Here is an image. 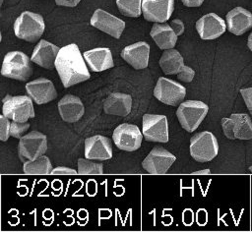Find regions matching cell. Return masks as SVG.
<instances>
[{
  "label": "cell",
  "mask_w": 252,
  "mask_h": 232,
  "mask_svg": "<svg viewBox=\"0 0 252 232\" xmlns=\"http://www.w3.org/2000/svg\"><path fill=\"white\" fill-rule=\"evenodd\" d=\"M55 69L64 87L87 81L91 77L85 58L76 43L60 48L55 60Z\"/></svg>",
  "instance_id": "cell-1"
},
{
  "label": "cell",
  "mask_w": 252,
  "mask_h": 232,
  "mask_svg": "<svg viewBox=\"0 0 252 232\" xmlns=\"http://www.w3.org/2000/svg\"><path fill=\"white\" fill-rule=\"evenodd\" d=\"M14 33L29 42L37 41L42 35L45 25L41 15L31 11H24L14 22Z\"/></svg>",
  "instance_id": "cell-2"
},
{
  "label": "cell",
  "mask_w": 252,
  "mask_h": 232,
  "mask_svg": "<svg viewBox=\"0 0 252 232\" xmlns=\"http://www.w3.org/2000/svg\"><path fill=\"white\" fill-rule=\"evenodd\" d=\"M31 58L22 51H10L3 59L2 76L18 81H27L32 74Z\"/></svg>",
  "instance_id": "cell-3"
},
{
  "label": "cell",
  "mask_w": 252,
  "mask_h": 232,
  "mask_svg": "<svg viewBox=\"0 0 252 232\" xmlns=\"http://www.w3.org/2000/svg\"><path fill=\"white\" fill-rule=\"evenodd\" d=\"M209 106L200 100L181 102L176 110V116L181 127L187 132H194L205 119Z\"/></svg>",
  "instance_id": "cell-4"
},
{
  "label": "cell",
  "mask_w": 252,
  "mask_h": 232,
  "mask_svg": "<svg viewBox=\"0 0 252 232\" xmlns=\"http://www.w3.org/2000/svg\"><path fill=\"white\" fill-rule=\"evenodd\" d=\"M189 151L196 161L209 162L213 160L219 152L217 138L210 131L197 133L190 139Z\"/></svg>",
  "instance_id": "cell-5"
},
{
  "label": "cell",
  "mask_w": 252,
  "mask_h": 232,
  "mask_svg": "<svg viewBox=\"0 0 252 232\" xmlns=\"http://www.w3.org/2000/svg\"><path fill=\"white\" fill-rule=\"evenodd\" d=\"M158 64L165 75H177V79L185 83H190L195 76V71L184 64L182 55L174 48L164 50Z\"/></svg>",
  "instance_id": "cell-6"
},
{
  "label": "cell",
  "mask_w": 252,
  "mask_h": 232,
  "mask_svg": "<svg viewBox=\"0 0 252 232\" xmlns=\"http://www.w3.org/2000/svg\"><path fill=\"white\" fill-rule=\"evenodd\" d=\"M2 114L12 121L27 122L34 117L32 99L29 95H6L3 98Z\"/></svg>",
  "instance_id": "cell-7"
},
{
  "label": "cell",
  "mask_w": 252,
  "mask_h": 232,
  "mask_svg": "<svg viewBox=\"0 0 252 232\" xmlns=\"http://www.w3.org/2000/svg\"><path fill=\"white\" fill-rule=\"evenodd\" d=\"M224 136L229 140H251L252 121L246 113H233L221 119Z\"/></svg>",
  "instance_id": "cell-8"
},
{
  "label": "cell",
  "mask_w": 252,
  "mask_h": 232,
  "mask_svg": "<svg viewBox=\"0 0 252 232\" xmlns=\"http://www.w3.org/2000/svg\"><path fill=\"white\" fill-rule=\"evenodd\" d=\"M155 97L160 102L176 106L184 99L186 88L177 82L165 77H159L154 88Z\"/></svg>",
  "instance_id": "cell-9"
},
{
  "label": "cell",
  "mask_w": 252,
  "mask_h": 232,
  "mask_svg": "<svg viewBox=\"0 0 252 232\" xmlns=\"http://www.w3.org/2000/svg\"><path fill=\"white\" fill-rule=\"evenodd\" d=\"M47 150V138L44 134L32 131L24 135L19 142L18 151L21 159L35 160Z\"/></svg>",
  "instance_id": "cell-10"
},
{
  "label": "cell",
  "mask_w": 252,
  "mask_h": 232,
  "mask_svg": "<svg viewBox=\"0 0 252 232\" xmlns=\"http://www.w3.org/2000/svg\"><path fill=\"white\" fill-rule=\"evenodd\" d=\"M142 133L148 142L167 143L168 123L164 115L145 114L142 120Z\"/></svg>",
  "instance_id": "cell-11"
},
{
  "label": "cell",
  "mask_w": 252,
  "mask_h": 232,
  "mask_svg": "<svg viewBox=\"0 0 252 232\" xmlns=\"http://www.w3.org/2000/svg\"><path fill=\"white\" fill-rule=\"evenodd\" d=\"M143 137V133L139 127L129 123H123L117 126L112 134L115 145L125 151L137 150L142 145Z\"/></svg>",
  "instance_id": "cell-12"
},
{
  "label": "cell",
  "mask_w": 252,
  "mask_h": 232,
  "mask_svg": "<svg viewBox=\"0 0 252 232\" xmlns=\"http://www.w3.org/2000/svg\"><path fill=\"white\" fill-rule=\"evenodd\" d=\"M176 157L161 146H155L142 162V167L150 174H164Z\"/></svg>",
  "instance_id": "cell-13"
},
{
  "label": "cell",
  "mask_w": 252,
  "mask_h": 232,
  "mask_svg": "<svg viewBox=\"0 0 252 232\" xmlns=\"http://www.w3.org/2000/svg\"><path fill=\"white\" fill-rule=\"evenodd\" d=\"M90 23L95 29L117 39L120 38L122 31L126 26L124 21L102 9H96L94 12Z\"/></svg>",
  "instance_id": "cell-14"
},
{
  "label": "cell",
  "mask_w": 252,
  "mask_h": 232,
  "mask_svg": "<svg viewBox=\"0 0 252 232\" xmlns=\"http://www.w3.org/2000/svg\"><path fill=\"white\" fill-rule=\"evenodd\" d=\"M174 10V0H143L142 13L149 22L165 23Z\"/></svg>",
  "instance_id": "cell-15"
},
{
  "label": "cell",
  "mask_w": 252,
  "mask_h": 232,
  "mask_svg": "<svg viewBox=\"0 0 252 232\" xmlns=\"http://www.w3.org/2000/svg\"><path fill=\"white\" fill-rule=\"evenodd\" d=\"M226 29V23L224 20L215 13H208L196 22V29L200 37L205 40L220 37Z\"/></svg>",
  "instance_id": "cell-16"
},
{
  "label": "cell",
  "mask_w": 252,
  "mask_h": 232,
  "mask_svg": "<svg viewBox=\"0 0 252 232\" xmlns=\"http://www.w3.org/2000/svg\"><path fill=\"white\" fill-rule=\"evenodd\" d=\"M26 91L36 104H44L57 97L53 83L46 78H38L26 85Z\"/></svg>",
  "instance_id": "cell-17"
},
{
  "label": "cell",
  "mask_w": 252,
  "mask_h": 232,
  "mask_svg": "<svg viewBox=\"0 0 252 232\" xmlns=\"http://www.w3.org/2000/svg\"><path fill=\"white\" fill-rule=\"evenodd\" d=\"M85 157L91 160L104 161L112 157V147L107 137L95 135L85 140Z\"/></svg>",
  "instance_id": "cell-18"
},
{
  "label": "cell",
  "mask_w": 252,
  "mask_h": 232,
  "mask_svg": "<svg viewBox=\"0 0 252 232\" xmlns=\"http://www.w3.org/2000/svg\"><path fill=\"white\" fill-rule=\"evenodd\" d=\"M120 55L134 69H145L149 64L150 45L146 41H139L125 46Z\"/></svg>",
  "instance_id": "cell-19"
},
{
  "label": "cell",
  "mask_w": 252,
  "mask_h": 232,
  "mask_svg": "<svg viewBox=\"0 0 252 232\" xmlns=\"http://www.w3.org/2000/svg\"><path fill=\"white\" fill-rule=\"evenodd\" d=\"M59 50L60 48L55 44L40 39L32 51L31 60L42 68L52 70L55 68V60Z\"/></svg>",
  "instance_id": "cell-20"
},
{
  "label": "cell",
  "mask_w": 252,
  "mask_h": 232,
  "mask_svg": "<svg viewBox=\"0 0 252 232\" xmlns=\"http://www.w3.org/2000/svg\"><path fill=\"white\" fill-rule=\"evenodd\" d=\"M225 22L231 33L241 35L252 28V13L242 7H235L226 14Z\"/></svg>",
  "instance_id": "cell-21"
},
{
  "label": "cell",
  "mask_w": 252,
  "mask_h": 232,
  "mask_svg": "<svg viewBox=\"0 0 252 232\" xmlns=\"http://www.w3.org/2000/svg\"><path fill=\"white\" fill-rule=\"evenodd\" d=\"M58 111L63 121L67 123H74L83 117L85 107L78 96L66 94L58 102Z\"/></svg>",
  "instance_id": "cell-22"
},
{
  "label": "cell",
  "mask_w": 252,
  "mask_h": 232,
  "mask_svg": "<svg viewBox=\"0 0 252 232\" xmlns=\"http://www.w3.org/2000/svg\"><path fill=\"white\" fill-rule=\"evenodd\" d=\"M85 61L93 72H101L114 66L112 54L107 47H96L83 53Z\"/></svg>",
  "instance_id": "cell-23"
},
{
  "label": "cell",
  "mask_w": 252,
  "mask_h": 232,
  "mask_svg": "<svg viewBox=\"0 0 252 232\" xmlns=\"http://www.w3.org/2000/svg\"><path fill=\"white\" fill-rule=\"evenodd\" d=\"M132 97L122 92L110 93L103 102V110L106 114L125 117L131 112Z\"/></svg>",
  "instance_id": "cell-24"
},
{
  "label": "cell",
  "mask_w": 252,
  "mask_h": 232,
  "mask_svg": "<svg viewBox=\"0 0 252 232\" xmlns=\"http://www.w3.org/2000/svg\"><path fill=\"white\" fill-rule=\"evenodd\" d=\"M150 35L159 49L166 50L174 48L178 35L166 23H155L150 31Z\"/></svg>",
  "instance_id": "cell-25"
},
{
  "label": "cell",
  "mask_w": 252,
  "mask_h": 232,
  "mask_svg": "<svg viewBox=\"0 0 252 232\" xmlns=\"http://www.w3.org/2000/svg\"><path fill=\"white\" fill-rule=\"evenodd\" d=\"M52 170L50 159L44 154L35 160L24 161L23 164V171L26 174H51Z\"/></svg>",
  "instance_id": "cell-26"
},
{
  "label": "cell",
  "mask_w": 252,
  "mask_h": 232,
  "mask_svg": "<svg viewBox=\"0 0 252 232\" xmlns=\"http://www.w3.org/2000/svg\"><path fill=\"white\" fill-rule=\"evenodd\" d=\"M142 1L143 0H116V5L122 15L137 18L142 14Z\"/></svg>",
  "instance_id": "cell-27"
},
{
  "label": "cell",
  "mask_w": 252,
  "mask_h": 232,
  "mask_svg": "<svg viewBox=\"0 0 252 232\" xmlns=\"http://www.w3.org/2000/svg\"><path fill=\"white\" fill-rule=\"evenodd\" d=\"M102 163H95L88 158L78 159V174H102Z\"/></svg>",
  "instance_id": "cell-28"
},
{
  "label": "cell",
  "mask_w": 252,
  "mask_h": 232,
  "mask_svg": "<svg viewBox=\"0 0 252 232\" xmlns=\"http://www.w3.org/2000/svg\"><path fill=\"white\" fill-rule=\"evenodd\" d=\"M30 123L27 122H17L13 121L11 122V128H10V136L16 139H21L24 134L29 130Z\"/></svg>",
  "instance_id": "cell-29"
},
{
  "label": "cell",
  "mask_w": 252,
  "mask_h": 232,
  "mask_svg": "<svg viewBox=\"0 0 252 232\" xmlns=\"http://www.w3.org/2000/svg\"><path fill=\"white\" fill-rule=\"evenodd\" d=\"M10 128L11 122L4 114L0 115V140L6 142L10 137Z\"/></svg>",
  "instance_id": "cell-30"
},
{
  "label": "cell",
  "mask_w": 252,
  "mask_h": 232,
  "mask_svg": "<svg viewBox=\"0 0 252 232\" xmlns=\"http://www.w3.org/2000/svg\"><path fill=\"white\" fill-rule=\"evenodd\" d=\"M239 91L244 99V102L247 106L248 111L252 115V87H247V88H241Z\"/></svg>",
  "instance_id": "cell-31"
},
{
  "label": "cell",
  "mask_w": 252,
  "mask_h": 232,
  "mask_svg": "<svg viewBox=\"0 0 252 232\" xmlns=\"http://www.w3.org/2000/svg\"><path fill=\"white\" fill-rule=\"evenodd\" d=\"M51 174L54 175H76L78 174V170H75L73 168H69L66 166H58L53 168Z\"/></svg>",
  "instance_id": "cell-32"
},
{
  "label": "cell",
  "mask_w": 252,
  "mask_h": 232,
  "mask_svg": "<svg viewBox=\"0 0 252 232\" xmlns=\"http://www.w3.org/2000/svg\"><path fill=\"white\" fill-rule=\"evenodd\" d=\"M170 26H171V28L174 29V31L176 32V34H177L178 36L181 35V34L184 32L185 27H184V24H183V22H182L181 20H179V19H174V20H172L171 23H170Z\"/></svg>",
  "instance_id": "cell-33"
},
{
  "label": "cell",
  "mask_w": 252,
  "mask_h": 232,
  "mask_svg": "<svg viewBox=\"0 0 252 232\" xmlns=\"http://www.w3.org/2000/svg\"><path fill=\"white\" fill-rule=\"evenodd\" d=\"M81 0H55V3L58 6H64V7H75L79 4Z\"/></svg>",
  "instance_id": "cell-34"
},
{
  "label": "cell",
  "mask_w": 252,
  "mask_h": 232,
  "mask_svg": "<svg viewBox=\"0 0 252 232\" xmlns=\"http://www.w3.org/2000/svg\"><path fill=\"white\" fill-rule=\"evenodd\" d=\"M182 3L187 7H199L205 0H181Z\"/></svg>",
  "instance_id": "cell-35"
},
{
  "label": "cell",
  "mask_w": 252,
  "mask_h": 232,
  "mask_svg": "<svg viewBox=\"0 0 252 232\" xmlns=\"http://www.w3.org/2000/svg\"><path fill=\"white\" fill-rule=\"evenodd\" d=\"M211 173V170L210 169H203V170H200V171H195L193 172L194 175H208Z\"/></svg>",
  "instance_id": "cell-36"
},
{
  "label": "cell",
  "mask_w": 252,
  "mask_h": 232,
  "mask_svg": "<svg viewBox=\"0 0 252 232\" xmlns=\"http://www.w3.org/2000/svg\"><path fill=\"white\" fill-rule=\"evenodd\" d=\"M247 46H248V48L251 50V52H252V32L249 34V36H248V39H247Z\"/></svg>",
  "instance_id": "cell-37"
},
{
  "label": "cell",
  "mask_w": 252,
  "mask_h": 232,
  "mask_svg": "<svg viewBox=\"0 0 252 232\" xmlns=\"http://www.w3.org/2000/svg\"><path fill=\"white\" fill-rule=\"evenodd\" d=\"M249 171H250V172H251V173H252V165H251V166H250V167H249Z\"/></svg>",
  "instance_id": "cell-38"
},
{
  "label": "cell",
  "mask_w": 252,
  "mask_h": 232,
  "mask_svg": "<svg viewBox=\"0 0 252 232\" xmlns=\"http://www.w3.org/2000/svg\"><path fill=\"white\" fill-rule=\"evenodd\" d=\"M2 3H3V0H1V4H2Z\"/></svg>",
  "instance_id": "cell-39"
}]
</instances>
